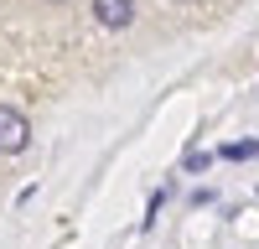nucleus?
<instances>
[{
	"label": "nucleus",
	"mask_w": 259,
	"mask_h": 249,
	"mask_svg": "<svg viewBox=\"0 0 259 249\" xmlns=\"http://www.w3.org/2000/svg\"><path fill=\"white\" fill-rule=\"evenodd\" d=\"M26 140H31L26 114H21L16 104H0V151H6V156H21V151H26Z\"/></svg>",
	"instance_id": "1"
},
{
	"label": "nucleus",
	"mask_w": 259,
	"mask_h": 249,
	"mask_svg": "<svg viewBox=\"0 0 259 249\" xmlns=\"http://www.w3.org/2000/svg\"><path fill=\"white\" fill-rule=\"evenodd\" d=\"M94 21L109 26V31H119V26L135 21V0H94Z\"/></svg>",
	"instance_id": "2"
},
{
	"label": "nucleus",
	"mask_w": 259,
	"mask_h": 249,
	"mask_svg": "<svg viewBox=\"0 0 259 249\" xmlns=\"http://www.w3.org/2000/svg\"><path fill=\"white\" fill-rule=\"evenodd\" d=\"M223 156L228 161H249V156H259V140H233V145H223Z\"/></svg>",
	"instance_id": "3"
},
{
	"label": "nucleus",
	"mask_w": 259,
	"mask_h": 249,
	"mask_svg": "<svg viewBox=\"0 0 259 249\" xmlns=\"http://www.w3.org/2000/svg\"><path fill=\"white\" fill-rule=\"evenodd\" d=\"M207 166H212L207 151H192V156H187V172H207Z\"/></svg>",
	"instance_id": "4"
},
{
	"label": "nucleus",
	"mask_w": 259,
	"mask_h": 249,
	"mask_svg": "<svg viewBox=\"0 0 259 249\" xmlns=\"http://www.w3.org/2000/svg\"><path fill=\"white\" fill-rule=\"evenodd\" d=\"M177 6H192V0H177Z\"/></svg>",
	"instance_id": "5"
}]
</instances>
